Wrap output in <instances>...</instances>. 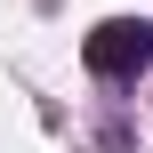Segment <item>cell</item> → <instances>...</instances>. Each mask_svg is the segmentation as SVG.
Listing matches in <instances>:
<instances>
[{
	"mask_svg": "<svg viewBox=\"0 0 153 153\" xmlns=\"http://www.w3.org/2000/svg\"><path fill=\"white\" fill-rule=\"evenodd\" d=\"M145 65H153V24L145 16H105V24L89 32V73L129 81V73H145Z\"/></svg>",
	"mask_w": 153,
	"mask_h": 153,
	"instance_id": "cell-1",
	"label": "cell"
}]
</instances>
